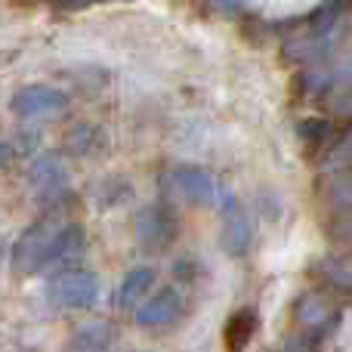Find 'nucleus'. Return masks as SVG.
I'll list each match as a JSON object with an SVG mask.
<instances>
[{
	"instance_id": "20e7f679",
	"label": "nucleus",
	"mask_w": 352,
	"mask_h": 352,
	"mask_svg": "<svg viewBox=\"0 0 352 352\" xmlns=\"http://www.w3.org/2000/svg\"><path fill=\"white\" fill-rule=\"evenodd\" d=\"M179 235V217L170 204H146L136 213V238L146 250H167Z\"/></svg>"
},
{
	"instance_id": "1a4fd4ad",
	"label": "nucleus",
	"mask_w": 352,
	"mask_h": 352,
	"mask_svg": "<svg viewBox=\"0 0 352 352\" xmlns=\"http://www.w3.org/2000/svg\"><path fill=\"white\" fill-rule=\"evenodd\" d=\"M50 238H53V229H50L47 219L31 223L12 244V269L22 275H37V266H41V256L47 250Z\"/></svg>"
},
{
	"instance_id": "ddd939ff",
	"label": "nucleus",
	"mask_w": 352,
	"mask_h": 352,
	"mask_svg": "<svg viewBox=\"0 0 352 352\" xmlns=\"http://www.w3.org/2000/svg\"><path fill=\"white\" fill-rule=\"evenodd\" d=\"M256 324H260V318H256L254 309L232 312L229 322H226V349L229 352H244V346L254 340Z\"/></svg>"
},
{
	"instance_id": "9b49d317",
	"label": "nucleus",
	"mask_w": 352,
	"mask_h": 352,
	"mask_svg": "<svg viewBox=\"0 0 352 352\" xmlns=\"http://www.w3.org/2000/svg\"><path fill=\"white\" fill-rule=\"evenodd\" d=\"M155 281H158V272L152 266H133L127 275L121 278V285L115 287V306L118 309H136L142 300L152 294Z\"/></svg>"
},
{
	"instance_id": "dca6fc26",
	"label": "nucleus",
	"mask_w": 352,
	"mask_h": 352,
	"mask_svg": "<svg viewBox=\"0 0 352 352\" xmlns=\"http://www.w3.org/2000/svg\"><path fill=\"white\" fill-rule=\"evenodd\" d=\"M322 167L328 173L352 170V130H346V133L334 142V148H331V152L322 158Z\"/></svg>"
},
{
	"instance_id": "7ed1b4c3",
	"label": "nucleus",
	"mask_w": 352,
	"mask_h": 352,
	"mask_svg": "<svg viewBox=\"0 0 352 352\" xmlns=\"http://www.w3.org/2000/svg\"><path fill=\"white\" fill-rule=\"evenodd\" d=\"M173 188L188 201V204H207V207H223L232 198V192L226 186H219V179L204 167L195 164H182L170 173Z\"/></svg>"
},
{
	"instance_id": "0eeeda50",
	"label": "nucleus",
	"mask_w": 352,
	"mask_h": 352,
	"mask_svg": "<svg viewBox=\"0 0 352 352\" xmlns=\"http://www.w3.org/2000/svg\"><path fill=\"white\" fill-rule=\"evenodd\" d=\"M87 250V235H84V226L80 223H68L62 226V229L53 232V238H50L47 250H43L41 256V266H37V272H50V269H74L72 263H78L80 256H84Z\"/></svg>"
},
{
	"instance_id": "f03ea898",
	"label": "nucleus",
	"mask_w": 352,
	"mask_h": 352,
	"mask_svg": "<svg viewBox=\"0 0 352 352\" xmlns=\"http://www.w3.org/2000/svg\"><path fill=\"white\" fill-rule=\"evenodd\" d=\"M43 297L56 312H87L99 303L102 297V285L99 275L90 269H62V272L50 275Z\"/></svg>"
},
{
	"instance_id": "6e6552de",
	"label": "nucleus",
	"mask_w": 352,
	"mask_h": 352,
	"mask_svg": "<svg viewBox=\"0 0 352 352\" xmlns=\"http://www.w3.org/2000/svg\"><path fill=\"white\" fill-rule=\"evenodd\" d=\"M186 303H182V294L176 287H158L155 294H148L140 306H136V324L148 331L158 328H170L182 318Z\"/></svg>"
},
{
	"instance_id": "f8f14e48",
	"label": "nucleus",
	"mask_w": 352,
	"mask_h": 352,
	"mask_svg": "<svg viewBox=\"0 0 352 352\" xmlns=\"http://www.w3.org/2000/svg\"><path fill=\"white\" fill-rule=\"evenodd\" d=\"M115 346V328L109 322H90L80 324L72 337L74 352H109Z\"/></svg>"
},
{
	"instance_id": "412c9836",
	"label": "nucleus",
	"mask_w": 352,
	"mask_h": 352,
	"mask_svg": "<svg viewBox=\"0 0 352 352\" xmlns=\"http://www.w3.org/2000/svg\"><path fill=\"white\" fill-rule=\"evenodd\" d=\"M6 164H10V146H6V142L0 140V170H3Z\"/></svg>"
},
{
	"instance_id": "423d86ee",
	"label": "nucleus",
	"mask_w": 352,
	"mask_h": 352,
	"mask_svg": "<svg viewBox=\"0 0 352 352\" xmlns=\"http://www.w3.org/2000/svg\"><path fill=\"white\" fill-rule=\"evenodd\" d=\"M65 109H68V93L50 84H28L12 93L10 99V111L16 118H25V121L53 118V115H62Z\"/></svg>"
},
{
	"instance_id": "f3484780",
	"label": "nucleus",
	"mask_w": 352,
	"mask_h": 352,
	"mask_svg": "<svg viewBox=\"0 0 352 352\" xmlns=\"http://www.w3.org/2000/svg\"><path fill=\"white\" fill-rule=\"evenodd\" d=\"M328 201L340 210H352V170H337L328 179Z\"/></svg>"
},
{
	"instance_id": "9d476101",
	"label": "nucleus",
	"mask_w": 352,
	"mask_h": 352,
	"mask_svg": "<svg viewBox=\"0 0 352 352\" xmlns=\"http://www.w3.org/2000/svg\"><path fill=\"white\" fill-rule=\"evenodd\" d=\"M223 232H219V244L229 256H244L254 244V226L250 217L244 213V207L238 204V198H229L223 204Z\"/></svg>"
},
{
	"instance_id": "39448f33",
	"label": "nucleus",
	"mask_w": 352,
	"mask_h": 352,
	"mask_svg": "<svg viewBox=\"0 0 352 352\" xmlns=\"http://www.w3.org/2000/svg\"><path fill=\"white\" fill-rule=\"evenodd\" d=\"M28 186L34 188V195L43 201V204L62 198L68 188V167H65L62 152H56V148L37 152L28 164Z\"/></svg>"
},
{
	"instance_id": "4468645a",
	"label": "nucleus",
	"mask_w": 352,
	"mask_h": 352,
	"mask_svg": "<svg viewBox=\"0 0 352 352\" xmlns=\"http://www.w3.org/2000/svg\"><path fill=\"white\" fill-rule=\"evenodd\" d=\"M68 148H72L74 155H80V158L96 155L105 148V133L96 124H78V127H72V133H68Z\"/></svg>"
},
{
	"instance_id": "f257e3e1",
	"label": "nucleus",
	"mask_w": 352,
	"mask_h": 352,
	"mask_svg": "<svg viewBox=\"0 0 352 352\" xmlns=\"http://www.w3.org/2000/svg\"><path fill=\"white\" fill-rule=\"evenodd\" d=\"M340 19H343V0H328V3H322L316 12H312L309 22H306V28L297 31V34L285 43V53L291 56L294 62L322 59V56L331 50V43H334L337 28H340Z\"/></svg>"
},
{
	"instance_id": "aec40b11",
	"label": "nucleus",
	"mask_w": 352,
	"mask_h": 352,
	"mask_svg": "<svg viewBox=\"0 0 352 352\" xmlns=\"http://www.w3.org/2000/svg\"><path fill=\"white\" fill-rule=\"evenodd\" d=\"M334 238L343 244H352V213H346V217H340L334 223Z\"/></svg>"
},
{
	"instance_id": "a211bd4d",
	"label": "nucleus",
	"mask_w": 352,
	"mask_h": 352,
	"mask_svg": "<svg viewBox=\"0 0 352 352\" xmlns=\"http://www.w3.org/2000/svg\"><path fill=\"white\" fill-rule=\"evenodd\" d=\"M322 272H324V278H328L331 285H337L340 291H352V254L328 260L322 266Z\"/></svg>"
},
{
	"instance_id": "2eb2a0df",
	"label": "nucleus",
	"mask_w": 352,
	"mask_h": 352,
	"mask_svg": "<svg viewBox=\"0 0 352 352\" xmlns=\"http://www.w3.org/2000/svg\"><path fill=\"white\" fill-rule=\"evenodd\" d=\"M328 316H331V306L324 303L322 294H306V297L297 303V318L306 324V328H324Z\"/></svg>"
},
{
	"instance_id": "6ab92c4d",
	"label": "nucleus",
	"mask_w": 352,
	"mask_h": 352,
	"mask_svg": "<svg viewBox=\"0 0 352 352\" xmlns=\"http://www.w3.org/2000/svg\"><path fill=\"white\" fill-rule=\"evenodd\" d=\"M328 105H331V111H334V115L352 118V84H340V87H334V93H331Z\"/></svg>"
}]
</instances>
